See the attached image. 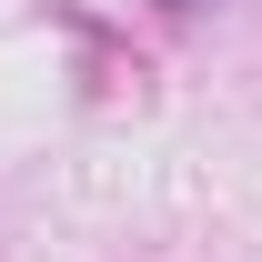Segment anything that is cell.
Listing matches in <instances>:
<instances>
[{
    "instance_id": "obj_1",
    "label": "cell",
    "mask_w": 262,
    "mask_h": 262,
    "mask_svg": "<svg viewBox=\"0 0 262 262\" xmlns=\"http://www.w3.org/2000/svg\"><path fill=\"white\" fill-rule=\"evenodd\" d=\"M162 10H192V0H162Z\"/></svg>"
}]
</instances>
